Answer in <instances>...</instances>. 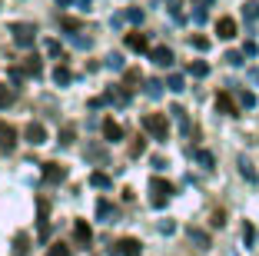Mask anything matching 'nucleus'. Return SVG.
Listing matches in <instances>:
<instances>
[{
    "label": "nucleus",
    "instance_id": "obj_1",
    "mask_svg": "<svg viewBox=\"0 0 259 256\" xmlns=\"http://www.w3.org/2000/svg\"><path fill=\"white\" fill-rule=\"evenodd\" d=\"M140 123H143V130L153 136V140L166 143V136H169V120H166V113H146Z\"/></svg>",
    "mask_w": 259,
    "mask_h": 256
},
{
    "label": "nucleus",
    "instance_id": "obj_2",
    "mask_svg": "<svg viewBox=\"0 0 259 256\" xmlns=\"http://www.w3.org/2000/svg\"><path fill=\"white\" fill-rule=\"evenodd\" d=\"M169 196H173V183L163 180V176H153L150 180V206L153 210H163L169 203Z\"/></svg>",
    "mask_w": 259,
    "mask_h": 256
},
{
    "label": "nucleus",
    "instance_id": "obj_3",
    "mask_svg": "<svg viewBox=\"0 0 259 256\" xmlns=\"http://www.w3.org/2000/svg\"><path fill=\"white\" fill-rule=\"evenodd\" d=\"M10 33H14V44L17 47H33V40H37V27H33L30 20H17V23H10Z\"/></svg>",
    "mask_w": 259,
    "mask_h": 256
},
{
    "label": "nucleus",
    "instance_id": "obj_4",
    "mask_svg": "<svg viewBox=\"0 0 259 256\" xmlns=\"http://www.w3.org/2000/svg\"><path fill=\"white\" fill-rule=\"evenodd\" d=\"M37 233L40 240H50V203H47V196H37Z\"/></svg>",
    "mask_w": 259,
    "mask_h": 256
},
{
    "label": "nucleus",
    "instance_id": "obj_5",
    "mask_svg": "<svg viewBox=\"0 0 259 256\" xmlns=\"http://www.w3.org/2000/svg\"><path fill=\"white\" fill-rule=\"evenodd\" d=\"M216 110H220L223 117H239V103L233 100V93H229V90H223L220 97H216Z\"/></svg>",
    "mask_w": 259,
    "mask_h": 256
},
{
    "label": "nucleus",
    "instance_id": "obj_6",
    "mask_svg": "<svg viewBox=\"0 0 259 256\" xmlns=\"http://www.w3.org/2000/svg\"><path fill=\"white\" fill-rule=\"evenodd\" d=\"M113 253L116 256H143V246H140V240H133V236H123L113 246Z\"/></svg>",
    "mask_w": 259,
    "mask_h": 256
},
{
    "label": "nucleus",
    "instance_id": "obj_7",
    "mask_svg": "<svg viewBox=\"0 0 259 256\" xmlns=\"http://www.w3.org/2000/svg\"><path fill=\"white\" fill-rule=\"evenodd\" d=\"M63 180H67L63 163H44V183H63Z\"/></svg>",
    "mask_w": 259,
    "mask_h": 256
},
{
    "label": "nucleus",
    "instance_id": "obj_8",
    "mask_svg": "<svg viewBox=\"0 0 259 256\" xmlns=\"http://www.w3.org/2000/svg\"><path fill=\"white\" fill-rule=\"evenodd\" d=\"M14 147H17V130L10 127V123H4V120H0V150H4V153H10Z\"/></svg>",
    "mask_w": 259,
    "mask_h": 256
},
{
    "label": "nucleus",
    "instance_id": "obj_9",
    "mask_svg": "<svg viewBox=\"0 0 259 256\" xmlns=\"http://www.w3.org/2000/svg\"><path fill=\"white\" fill-rule=\"evenodd\" d=\"M216 33H220L223 40H233L239 33V27H236V20H233V17H220V20H216Z\"/></svg>",
    "mask_w": 259,
    "mask_h": 256
},
{
    "label": "nucleus",
    "instance_id": "obj_10",
    "mask_svg": "<svg viewBox=\"0 0 259 256\" xmlns=\"http://www.w3.org/2000/svg\"><path fill=\"white\" fill-rule=\"evenodd\" d=\"M150 60L156 63V67H173V50H169V47H153Z\"/></svg>",
    "mask_w": 259,
    "mask_h": 256
},
{
    "label": "nucleus",
    "instance_id": "obj_11",
    "mask_svg": "<svg viewBox=\"0 0 259 256\" xmlns=\"http://www.w3.org/2000/svg\"><path fill=\"white\" fill-rule=\"evenodd\" d=\"M103 140H107V143H120L123 140V127L116 120H103Z\"/></svg>",
    "mask_w": 259,
    "mask_h": 256
},
{
    "label": "nucleus",
    "instance_id": "obj_12",
    "mask_svg": "<svg viewBox=\"0 0 259 256\" xmlns=\"http://www.w3.org/2000/svg\"><path fill=\"white\" fill-rule=\"evenodd\" d=\"M73 236H76V243H83V246H90V240H93V230H90V223H87V220H76V223H73Z\"/></svg>",
    "mask_w": 259,
    "mask_h": 256
},
{
    "label": "nucleus",
    "instance_id": "obj_13",
    "mask_svg": "<svg viewBox=\"0 0 259 256\" xmlns=\"http://www.w3.org/2000/svg\"><path fill=\"white\" fill-rule=\"evenodd\" d=\"M44 140H47L44 123H27V143H30V147H40Z\"/></svg>",
    "mask_w": 259,
    "mask_h": 256
},
{
    "label": "nucleus",
    "instance_id": "obj_14",
    "mask_svg": "<svg viewBox=\"0 0 259 256\" xmlns=\"http://www.w3.org/2000/svg\"><path fill=\"white\" fill-rule=\"evenodd\" d=\"M97 216L103 220V223H113V220H116V206L110 203L107 196H103V200H100V203H97Z\"/></svg>",
    "mask_w": 259,
    "mask_h": 256
},
{
    "label": "nucleus",
    "instance_id": "obj_15",
    "mask_svg": "<svg viewBox=\"0 0 259 256\" xmlns=\"http://www.w3.org/2000/svg\"><path fill=\"white\" fill-rule=\"evenodd\" d=\"M126 47H130V50H137V53H143V50H150V44H146V33H140V30H133V33H126Z\"/></svg>",
    "mask_w": 259,
    "mask_h": 256
},
{
    "label": "nucleus",
    "instance_id": "obj_16",
    "mask_svg": "<svg viewBox=\"0 0 259 256\" xmlns=\"http://www.w3.org/2000/svg\"><path fill=\"white\" fill-rule=\"evenodd\" d=\"M20 70H23L27 77H40V74H44V63H40L37 57H27V60L20 63Z\"/></svg>",
    "mask_w": 259,
    "mask_h": 256
},
{
    "label": "nucleus",
    "instance_id": "obj_17",
    "mask_svg": "<svg viewBox=\"0 0 259 256\" xmlns=\"http://www.w3.org/2000/svg\"><path fill=\"white\" fill-rule=\"evenodd\" d=\"M17 103V87H7V83H0V110L4 106Z\"/></svg>",
    "mask_w": 259,
    "mask_h": 256
},
{
    "label": "nucleus",
    "instance_id": "obj_18",
    "mask_svg": "<svg viewBox=\"0 0 259 256\" xmlns=\"http://www.w3.org/2000/svg\"><path fill=\"white\" fill-rule=\"evenodd\" d=\"M166 90H173V93H183V90H186V80H183V74H169V80H166Z\"/></svg>",
    "mask_w": 259,
    "mask_h": 256
},
{
    "label": "nucleus",
    "instance_id": "obj_19",
    "mask_svg": "<svg viewBox=\"0 0 259 256\" xmlns=\"http://www.w3.org/2000/svg\"><path fill=\"white\" fill-rule=\"evenodd\" d=\"M90 187H97V190H110V187H113V180H110L107 173H90Z\"/></svg>",
    "mask_w": 259,
    "mask_h": 256
},
{
    "label": "nucleus",
    "instance_id": "obj_20",
    "mask_svg": "<svg viewBox=\"0 0 259 256\" xmlns=\"http://www.w3.org/2000/svg\"><path fill=\"white\" fill-rule=\"evenodd\" d=\"M243 17H246L249 23L259 20V0H249V4H243Z\"/></svg>",
    "mask_w": 259,
    "mask_h": 256
},
{
    "label": "nucleus",
    "instance_id": "obj_21",
    "mask_svg": "<svg viewBox=\"0 0 259 256\" xmlns=\"http://www.w3.org/2000/svg\"><path fill=\"white\" fill-rule=\"evenodd\" d=\"M193 157H196V163L203 166V170H213V163H216V160H213V153H209V150H196Z\"/></svg>",
    "mask_w": 259,
    "mask_h": 256
},
{
    "label": "nucleus",
    "instance_id": "obj_22",
    "mask_svg": "<svg viewBox=\"0 0 259 256\" xmlns=\"http://www.w3.org/2000/svg\"><path fill=\"white\" fill-rule=\"evenodd\" d=\"M70 80H73V74H70L67 67H57V70H54V83H57V87H67Z\"/></svg>",
    "mask_w": 259,
    "mask_h": 256
},
{
    "label": "nucleus",
    "instance_id": "obj_23",
    "mask_svg": "<svg viewBox=\"0 0 259 256\" xmlns=\"http://www.w3.org/2000/svg\"><path fill=\"white\" fill-rule=\"evenodd\" d=\"M47 256H73V249H70L67 243H54V246L47 249Z\"/></svg>",
    "mask_w": 259,
    "mask_h": 256
},
{
    "label": "nucleus",
    "instance_id": "obj_24",
    "mask_svg": "<svg viewBox=\"0 0 259 256\" xmlns=\"http://www.w3.org/2000/svg\"><path fill=\"white\" fill-rule=\"evenodd\" d=\"M87 157H90V160H97V163H103V160H107V150L93 143V147H87Z\"/></svg>",
    "mask_w": 259,
    "mask_h": 256
},
{
    "label": "nucleus",
    "instance_id": "obj_25",
    "mask_svg": "<svg viewBox=\"0 0 259 256\" xmlns=\"http://www.w3.org/2000/svg\"><path fill=\"white\" fill-rule=\"evenodd\" d=\"M243 243H246V246L256 243V226H252V223H243Z\"/></svg>",
    "mask_w": 259,
    "mask_h": 256
},
{
    "label": "nucleus",
    "instance_id": "obj_26",
    "mask_svg": "<svg viewBox=\"0 0 259 256\" xmlns=\"http://www.w3.org/2000/svg\"><path fill=\"white\" fill-rule=\"evenodd\" d=\"M190 74H193V77H206V74H209V63L193 60V63H190Z\"/></svg>",
    "mask_w": 259,
    "mask_h": 256
},
{
    "label": "nucleus",
    "instance_id": "obj_27",
    "mask_svg": "<svg viewBox=\"0 0 259 256\" xmlns=\"http://www.w3.org/2000/svg\"><path fill=\"white\" fill-rule=\"evenodd\" d=\"M14 253H17V256L27 253V233H17V236H14Z\"/></svg>",
    "mask_w": 259,
    "mask_h": 256
},
{
    "label": "nucleus",
    "instance_id": "obj_28",
    "mask_svg": "<svg viewBox=\"0 0 259 256\" xmlns=\"http://www.w3.org/2000/svg\"><path fill=\"white\" fill-rule=\"evenodd\" d=\"M236 100H239V106H256V97L249 90H236Z\"/></svg>",
    "mask_w": 259,
    "mask_h": 256
},
{
    "label": "nucleus",
    "instance_id": "obj_29",
    "mask_svg": "<svg viewBox=\"0 0 259 256\" xmlns=\"http://www.w3.org/2000/svg\"><path fill=\"white\" fill-rule=\"evenodd\" d=\"M223 60H226L229 67H243V53H239V50H229L226 57H223Z\"/></svg>",
    "mask_w": 259,
    "mask_h": 256
},
{
    "label": "nucleus",
    "instance_id": "obj_30",
    "mask_svg": "<svg viewBox=\"0 0 259 256\" xmlns=\"http://www.w3.org/2000/svg\"><path fill=\"white\" fill-rule=\"evenodd\" d=\"M190 240H196V243H199V249H209V236L199 233V230H190Z\"/></svg>",
    "mask_w": 259,
    "mask_h": 256
},
{
    "label": "nucleus",
    "instance_id": "obj_31",
    "mask_svg": "<svg viewBox=\"0 0 259 256\" xmlns=\"http://www.w3.org/2000/svg\"><path fill=\"white\" fill-rule=\"evenodd\" d=\"M160 93H163V83H160V80H150V83H146V97H153V100H156Z\"/></svg>",
    "mask_w": 259,
    "mask_h": 256
},
{
    "label": "nucleus",
    "instance_id": "obj_32",
    "mask_svg": "<svg viewBox=\"0 0 259 256\" xmlns=\"http://www.w3.org/2000/svg\"><path fill=\"white\" fill-rule=\"evenodd\" d=\"M239 173H243L246 180H256V170H252V166H249V160H246V157L239 160Z\"/></svg>",
    "mask_w": 259,
    "mask_h": 256
},
{
    "label": "nucleus",
    "instance_id": "obj_33",
    "mask_svg": "<svg viewBox=\"0 0 259 256\" xmlns=\"http://www.w3.org/2000/svg\"><path fill=\"white\" fill-rule=\"evenodd\" d=\"M107 67L110 70H123V57H120V53H110V57H107Z\"/></svg>",
    "mask_w": 259,
    "mask_h": 256
},
{
    "label": "nucleus",
    "instance_id": "obj_34",
    "mask_svg": "<svg viewBox=\"0 0 259 256\" xmlns=\"http://www.w3.org/2000/svg\"><path fill=\"white\" fill-rule=\"evenodd\" d=\"M143 150H146V140H143V136H140L137 143L130 147V157H140V153H143Z\"/></svg>",
    "mask_w": 259,
    "mask_h": 256
},
{
    "label": "nucleus",
    "instance_id": "obj_35",
    "mask_svg": "<svg viewBox=\"0 0 259 256\" xmlns=\"http://www.w3.org/2000/svg\"><path fill=\"white\" fill-rule=\"evenodd\" d=\"M123 17H126L130 23H140V20H143V10H137V7H133V10H126Z\"/></svg>",
    "mask_w": 259,
    "mask_h": 256
},
{
    "label": "nucleus",
    "instance_id": "obj_36",
    "mask_svg": "<svg viewBox=\"0 0 259 256\" xmlns=\"http://www.w3.org/2000/svg\"><path fill=\"white\" fill-rule=\"evenodd\" d=\"M123 80H126V83H140V70H126ZM126 83H123V87H126Z\"/></svg>",
    "mask_w": 259,
    "mask_h": 256
},
{
    "label": "nucleus",
    "instance_id": "obj_37",
    "mask_svg": "<svg viewBox=\"0 0 259 256\" xmlns=\"http://www.w3.org/2000/svg\"><path fill=\"white\" fill-rule=\"evenodd\" d=\"M73 44L80 47V50H90V44H93V40H90V37H73Z\"/></svg>",
    "mask_w": 259,
    "mask_h": 256
},
{
    "label": "nucleus",
    "instance_id": "obj_38",
    "mask_svg": "<svg viewBox=\"0 0 259 256\" xmlns=\"http://www.w3.org/2000/svg\"><path fill=\"white\" fill-rule=\"evenodd\" d=\"M193 47H196V50H209V40L206 37H193Z\"/></svg>",
    "mask_w": 259,
    "mask_h": 256
},
{
    "label": "nucleus",
    "instance_id": "obj_39",
    "mask_svg": "<svg viewBox=\"0 0 259 256\" xmlns=\"http://www.w3.org/2000/svg\"><path fill=\"white\" fill-rule=\"evenodd\" d=\"M63 27H67V30H73V33H76V30H80V23H76V20H73V17H63Z\"/></svg>",
    "mask_w": 259,
    "mask_h": 256
},
{
    "label": "nucleus",
    "instance_id": "obj_40",
    "mask_svg": "<svg viewBox=\"0 0 259 256\" xmlns=\"http://www.w3.org/2000/svg\"><path fill=\"white\" fill-rule=\"evenodd\" d=\"M60 143H63V147H67V143H73V127H67V130H63V136H60Z\"/></svg>",
    "mask_w": 259,
    "mask_h": 256
},
{
    "label": "nucleus",
    "instance_id": "obj_41",
    "mask_svg": "<svg viewBox=\"0 0 259 256\" xmlns=\"http://www.w3.org/2000/svg\"><path fill=\"white\" fill-rule=\"evenodd\" d=\"M47 53H54V57H57V53H60V44H57V40H47Z\"/></svg>",
    "mask_w": 259,
    "mask_h": 256
},
{
    "label": "nucleus",
    "instance_id": "obj_42",
    "mask_svg": "<svg viewBox=\"0 0 259 256\" xmlns=\"http://www.w3.org/2000/svg\"><path fill=\"white\" fill-rule=\"evenodd\" d=\"M256 50H259V47H256V44H252V40H249V44H246V47H243V53H246V57H252V53H256Z\"/></svg>",
    "mask_w": 259,
    "mask_h": 256
},
{
    "label": "nucleus",
    "instance_id": "obj_43",
    "mask_svg": "<svg viewBox=\"0 0 259 256\" xmlns=\"http://www.w3.org/2000/svg\"><path fill=\"white\" fill-rule=\"evenodd\" d=\"M223 223H226V220H223V210H216L213 213V226H223Z\"/></svg>",
    "mask_w": 259,
    "mask_h": 256
},
{
    "label": "nucleus",
    "instance_id": "obj_44",
    "mask_svg": "<svg viewBox=\"0 0 259 256\" xmlns=\"http://www.w3.org/2000/svg\"><path fill=\"white\" fill-rule=\"evenodd\" d=\"M57 4H60V7H70V4H76V0H57Z\"/></svg>",
    "mask_w": 259,
    "mask_h": 256
}]
</instances>
